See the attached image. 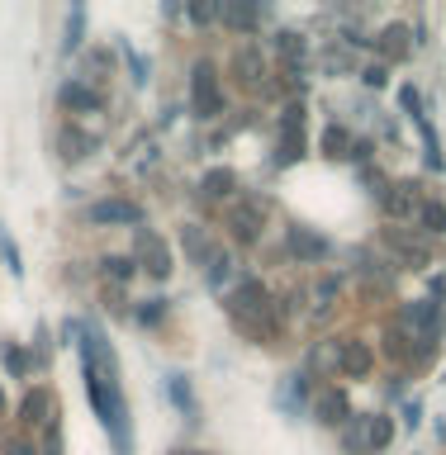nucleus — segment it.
Segmentation results:
<instances>
[{
	"instance_id": "nucleus-2",
	"label": "nucleus",
	"mask_w": 446,
	"mask_h": 455,
	"mask_svg": "<svg viewBox=\"0 0 446 455\" xmlns=\"http://www.w3.org/2000/svg\"><path fill=\"white\" fill-rule=\"evenodd\" d=\"M0 251H5V266L19 270V251H15V242H10V233H5V228H0Z\"/></svg>"
},
{
	"instance_id": "nucleus-1",
	"label": "nucleus",
	"mask_w": 446,
	"mask_h": 455,
	"mask_svg": "<svg viewBox=\"0 0 446 455\" xmlns=\"http://www.w3.org/2000/svg\"><path fill=\"white\" fill-rule=\"evenodd\" d=\"M96 219H138V214H133L128 205H100V209H96Z\"/></svg>"
}]
</instances>
